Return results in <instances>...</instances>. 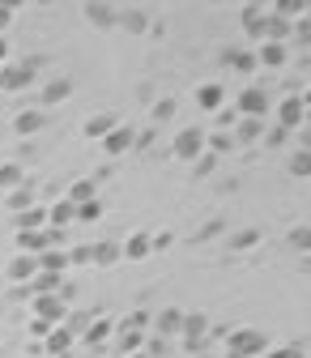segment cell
Segmentation results:
<instances>
[{
	"label": "cell",
	"mask_w": 311,
	"mask_h": 358,
	"mask_svg": "<svg viewBox=\"0 0 311 358\" xmlns=\"http://www.w3.org/2000/svg\"><path fill=\"white\" fill-rule=\"evenodd\" d=\"M264 350H269L264 333H256V329H235V333H231V345H226V358H264Z\"/></svg>",
	"instance_id": "obj_1"
},
{
	"label": "cell",
	"mask_w": 311,
	"mask_h": 358,
	"mask_svg": "<svg viewBox=\"0 0 311 358\" xmlns=\"http://www.w3.org/2000/svg\"><path fill=\"white\" fill-rule=\"evenodd\" d=\"M68 316V307L60 294H34V320H48V324H60Z\"/></svg>",
	"instance_id": "obj_2"
},
{
	"label": "cell",
	"mask_w": 311,
	"mask_h": 358,
	"mask_svg": "<svg viewBox=\"0 0 311 358\" xmlns=\"http://www.w3.org/2000/svg\"><path fill=\"white\" fill-rule=\"evenodd\" d=\"M201 154H205V132H196V128H184L180 137H175V158L196 162Z\"/></svg>",
	"instance_id": "obj_3"
},
{
	"label": "cell",
	"mask_w": 311,
	"mask_h": 358,
	"mask_svg": "<svg viewBox=\"0 0 311 358\" xmlns=\"http://www.w3.org/2000/svg\"><path fill=\"white\" fill-rule=\"evenodd\" d=\"M239 111H243L247 120H264V111H269V94H264L260 85L243 90V94H239Z\"/></svg>",
	"instance_id": "obj_4"
},
{
	"label": "cell",
	"mask_w": 311,
	"mask_h": 358,
	"mask_svg": "<svg viewBox=\"0 0 311 358\" xmlns=\"http://www.w3.org/2000/svg\"><path fill=\"white\" fill-rule=\"evenodd\" d=\"M303 120H307V107H303V99H286V103L277 107V128H282V132H290V128H303Z\"/></svg>",
	"instance_id": "obj_5"
},
{
	"label": "cell",
	"mask_w": 311,
	"mask_h": 358,
	"mask_svg": "<svg viewBox=\"0 0 311 358\" xmlns=\"http://www.w3.org/2000/svg\"><path fill=\"white\" fill-rule=\"evenodd\" d=\"M73 222H77V205H73L68 196L48 209V227H52V231H64V227H73Z\"/></svg>",
	"instance_id": "obj_6"
},
{
	"label": "cell",
	"mask_w": 311,
	"mask_h": 358,
	"mask_svg": "<svg viewBox=\"0 0 311 358\" xmlns=\"http://www.w3.org/2000/svg\"><path fill=\"white\" fill-rule=\"evenodd\" d=\"M38 273H56V278H64V273H68V252H64V248L43 252V256H38Z\"/></svg>",
	"instance_id": "obj_7"
},
{
	"label": "cell",
	"mask_w": 311,
	"mask_h": 358,
	"mask_svg": "<svg viewBox=\"0 0 311 358\" xmlns=\"http://www.w3.org/2000/svg\"><path fill=\"white\" fill-rule=\"evenodd\" d=\"M34 273H38V256H26V252H17V260L9 264V278L22 286V282H34Z\"/></svg>",
	"instance_id": "obj_8"
},
{
	"label": "cell",
	"mask_w": 311,
	"mask_h": 358,
	"mask_svg": "<svg viewBox=\"0 0 311 358\" xmlns=\"http://www.w3.org/2000/svg\"><path fill=\"white\" fill-rule=\"evenodd\" d=\"M128 145H132V128H124V124H115L107 137H103V150H107L111 158H115V154H124Z\"/></svg>",
	"instance_id": "obj_9"
},
{
	"label": "cell",
	"mask_w": 311,
	"mask_h": 358,
	"mask_svg": "<svg viewBox=\"0 0 311 358\" xmlns=\"http://www.w3.org/2000/svg\"><path fill=\"white\" fill-rule=\"evenodd\" d=\"M196 103H201L205 111H222V103H226V90H222L217 81H209V85L196 90Z\"/></svg>",
	"instance_id": "obj_10"
},
{
	"label": "cell",
	"mask_w": 311,
	"mask_h": 358,
	"mask_svg": "<svg viewBox=\"0 0 311 358\" xmlns=\"http://www.w3.org/2000/svg\"><path fill=\"white\" fill-rule=\"evenodd\" d=\"M256 64H264V69H282V64H286V48H282V43H260Z\"/></svg>",
	"instance_id": "obj_11"
},
{
	"label": "cell",
	"mask_w": 311,
	"mask_h": 358,
	"mask_svg": "<svg viewBox=\"0 0 311 358\" xmlns=\"http://www.w3.org/2000/svg\"><path fill=\"white\" fill-rule=\"evenodd\" d=\"M73 345V329H64V324H56L48 337H43V350H48V354H64Z\"/></svg>",
	"instance_id": "obj_12"
},
{
	"label": "cell",
	"mask_w": 311,
	"mask_h": 358,
	"mask_svg": "<svg viewBox=\"0 0 311 358\" xmlns=\"http://www.w3.org/2000/svg\"><path fill=\"white\" fill-rule=\"evenodd\" d=\"M154 252V239L150 235H128V243H124V256L128 260H145Z\"/></svg>",
	"instance_id": "obj_13"
},
{
	"label": "cell",
	"mask_w": 311,
	"mask_h": 358,
	"mask_svg": "<svg viewBox=\"0 0 311 358\" xmlns=\"http://www.w3.org/2000/svg\"><path fill=\"white\" fill-rule=\"evenodd\" d=\"M22 179H26L22 166H17V162H5V166H0V192H17Z\"/></svg>",
	"instance_id": "obj_14"
},
{
	"label": "cell",
	"mask_w": 311,
	"mask_h": 358,
	"mask_svg": "<svg viewBox=\"0 0 311 358\" xmlns=\"http://www.w3.org/2000/svg\"><path fill=\"white\" fill-rule=\"evenodd\" d=\"M43 227H48V213H43V209H22L17 213V231H43Z\"/></svg>",
	"instance_id": "obj_15"
},
{
	"label": "cell",
	"mask_w": 311,
	"mask_h": 358,
	"mask_svg": "<svg viewBox=\"0 0 311 358\" xmlns=\"http://www.w3.org/2000/svg\"><path fill=\"white\" fill-rule=\"evenodd\" d=\"M30 294H60V278L56 273H34Z\"/></svg>",
	"instance_id": "obj_16"
},
{
	"label": "cell",
	"mask_w": 311,
	"mask_h": 358,
	"mask_svg": "<svg viewBox=\"0 0 311 358\" xmlns=\"http://www.w3.org/2000/svg\"><path fill=\"white\" fill-rule=\"evenodd\" d=\"M111 337V320H90V324H85V341H90V345H99V341H107Z\"/></svg>",
	"instance_id": "obj_17"
},
{
	"label": "cell",
	"mask_w": 311,
	"mask_h": 358,
	"mask_svg": "<svg viewBox=\"0 0 311 358\" xmlns=\"http://www.w3.org/2000/svg\"><path fill=\"white\" fill-rule=\"evenodd\" d=\"M13 124H17V132H22V137H30V132H38V128H43V111H22Z\"/></svg>",
	"instance_id": "obj_18"
},
{
	"label": "cell",
	"mask_w": 311,
	"mask_h": 358,
	"mask_svg": "<svg viewBox=\"0 0 311 358\" xmlns=\"http://www.w3.org/2000/svg\"><path fill=\"white\" fill-rule=\"evenodd\" d=\"M30 81H34V73H30L26 64H22V69H9V73H5V90H22V85H30Z\"/></svg>",
	"instance_id": "obj_19"
},
{
	"label": "cell",
	"mask_w": 311,
	"mask_h": 358,
	"mask_svg": "<svg viewBox=\"0 0 311 358\" xmlns=\"http://www.w3.org/2000/svg\"><path fill=\"white\" fill-rule=\"evenodd\" d=\"M111 128H115V120H111V115H99V120L85 124V137H107Z\"/></svg>",
	"instance_id": "obj_20"
},
{
	"label": "cell",
	"mask_w": 311,
	"mask_h": 358,
	"mask_svg": "<svg viewBox=\"0 0 311 358\" xmlns=\"http://www.w3.org/2000/svg\"><path fill=\"white\" fill-rule=\"evenodd\" d=\"M184 329H188V345L196 350V345H201V333H205V316H188Z\"/></svg>",
	"instance_id": "obj_21"
},
{
	"label": "cell",
	"mask_w": 311,
	"mask_h": 358,
	"mask_svg": "<svg viewBox=\"0 0 311 358\" xmlns=\"http://www.w3.org/2000/svg\"><path fill=\"white\" fill-rule=\"evenodd\" d=\"M99 217H103V205H99V201L77 205V222H99Z\"/></svg>",
	"instance_id": "obj_22"
},
{
	"label": "cell",
	"mask_w": 311,
	"mask_h": 358,
	"mask_svg": "<svg viewBox=\"0 0 311 358\" xmlns=\"http://www.w3.org/2000/svg\"><path fill=\"white\" fill-rule=\"evenodd\" d=\"M231 64H235L239 73H252V69H256V56H252V52H231Z\"/></svg>",
	"instance_id": "obj_23"
},
{
	"label": "cell",
	"mask_w": 311,
	"mask_h": 358,
	"mask_svg": "<svg viewBox=\"0 0 311 358\" xmlns=\"http://www.w3.org/2000/svg\"><path fill=\"white\" fill-rule=\"evenodd\" d=\"M141 341H145V337H141L137 329H120V345H124V350H141Z\"/></svg>",
	"instance_id": "obj_24"
},
{
	"label": "cell",
	"mask_w": 311,
	"mask_h": 358,
	"mask_svg": "<svg viewBox=\"0 0 311 358\" xmlns=\"http://www.w3.org/2000/svg\"><path fill=\"white\" fill-rule=\"evenodd\" d=\"M290 171H294V175H311V154H303V150H298V154L290 158Z\"/></svg>",
	"instance_id": "obj_25"
},
{
	"label": "cell",
	"mask_w": 311,
	"mask_h": 358,
	"mask_svg": "<svg viewBox=\"0 0 311 358\" xmlns=\"http://www.w3.org/2000/svg\"><path fill=\"white\" fill-rule=\"evenodd\" d=\"M34 201H30V192H9V209L13 213H22V209H30Z\"/></svg>",
	"instance_id": "obj_26"
},
{
	"label": "cell",
	"mask_w": 311,
	"mask_h": 358,
	"mask_svg": "<svg viewBox=\"0 0 311 358\" xmlns=\"http://www.w3.org/2000/svg\"><path fill=\"white\" fill-rule=\"evenodd\" d=\"M290 243H294V248H303V252H311V227H298V231L290 235Z\"/></svg>",
	"instance_id": "obj_27"
},
{
	"label": "cell",
	"mask_w": 311,
	"mask_h": 358,
	"mask_svg": "<svg viewBox=\"0 0 311 358\" xmlns=\"http://www.w3.org/2000/svg\"><path fill=\"white\" fill-rule=\"evenodd\" d=\"M205 145H209V150H217V154H226V150H231V137H226V132H213Z\"/></svg>",
	"instance_id": "obj_28"
},
{
	"label": "cell",
	"mask_w": 311,
	"mask_h": 358,
	"mask_svg": "<svg viewBox=\"0 0 311 358\" xmlns=\"http://www.w3.org/2000/svg\"><path fill=\"white\" fill-rule=\"evenodd\" d=\"M269 358H307L298 345H277V350H269Z\"/></svg>",
	"instance_id": "obj_29"
},
{
	"label": "cell",
	"mask_w": 311,
	"mask_h": 358,
	"mask_svg": "<svg viewBox=\"0 0 311 358\" xmlns=\"http://www.w3.org/2000/svg\"><path fill=\"white\" fill-rule=\"evenodd\" d=\"M145 324H150V316H145V311H132V316L124 320V329H137V333H141Z\"/></svg>",
	"instance_id": "obj_30"
},
{
	"label": "cell",
	"mask_w": 311,
	"mask_h": 358,
	"mask_svg": "<svg viewBox=\"0 0 311 358\" xmlns=\"http://www.w3.org/2000/svg\"><path fill=\"white\" fill-rule=\"evenodd\" d=\"M180 324H184L180 311H166V316H158V329H180Z\"/></svg>",
	"instance_id": "obj_31"
},
{
	"label": "cell",
	"mask_w": 311,
	"mask_h": 358,
	"mask_svg": "<svg viewBox=\"0 0 311 358\" xmlns=\"http://www.w3.org/2000/svg\"><path fill=\"white\" fill-rule=\"evenodd\" d=\"M68 94V81H52L48 85V103H56V99H64Z\"/></svg>",
	"instance_id": "obj_32"
},
{
	"label": "cell",
	"mask_w": 311,
	"mask_h": 358,
	"mask_svg": "<svg viewBox=\"0 0 311 358\" xmlns=\"http://www.w3.org/2000/svg\"><path fill=\"white\" fill-rule=\"evenodd\" d=\"M30 329H34V337H48V333H52V329H56V324H48V320H34V324H30Z\"/></svg>",
	"instance_id": "obj_33"
},
{
	"label": "cell",
	"mask_w": 311,
	"mask_h": 358,
	"mask_svg": "<svg viewBox=\"0 0 311 358\" xmlns=\"http://www.w3.org/2000/svg\"><path fill=\"white\" fill-rule=\"evenodd\" d=\"M298 145H303V154H311V128H298Z\"/></svg>",
	"instance_id": "obj_34"
},
{
	"label": "cell",
	"mask_w": 311,
	"mask_h": 358,
	"mask_svg": "<svg viewBox=\"0 0 311 358\" xmlns=\"http://www.w3.org/2000/svg\"><path fill=\"white\" fill-rule=\"evenodd\" d=\"M256 243V235L252 231H243V235H235V248H252Z\"/></svg>",
	"instance_id": "obj_35"
},
{
	"label": "cell",
	"mask_w": 311,
	"mask_h": 358,
	"mask_svg": "<svg viewBox=\"0 0 311 358\" xmlns=\"http://www.w3.org/2000/svg\"><path fill=\"white\" fill-rule=\"evenodd\" d=\"M13 22V5H0V30H5Z\"/></svg>",
	"instance_id": "obj_36"
},
{
	"label": "cell",
	"mask_w": 311,
	"mask_h": 358,
	"mask_svg": "<svg viewBox=\"0 0 311 358\" xmlns=\"http://www.w3.org/2000/svg\"><path fill=\"white\" fill-rule=\"evenodd\" d=\"M5 56H9V43H5V34H0V64H5Z\"/></svg>",
	"instance_id": "obj_37"
},
{
	"label": "cell",
	"mask_w": 311,
	"mask_h": 358,
	"mask_svg": "<svg viewBox=\"0 0 311 358\" xmlns=\"http://www.w3.org/2000/svg\"><path fill=\"white\" fill-rule=\"evenodd\" d=\"M298 38H311V22H303V26H298Z\"/></svg>",
	"instance_id": "obj_38"
},
{
	"label": "cell",
	"mask_w": 311,
	"mask_h": 358,
	"mask_svg": "<svg viewBox=\"0 0 311 358\" xmlns=\"http://www.w3.org/2000/svg\"><path fill=\"white\" fill-rule=\"evenodd\" d=\"M0 90H5V69H0Z\"/></svg>",
	"instance_id": "obj_39"
},
{
	"label": "cell",
	"mask_w": 311,
	"mask_h": 358,
	"mask_svg": "<svg viewBox=\"0 0 311 358\" xmlns=\"http://www.w3.org/2000/svg\"><path fill=\"white\" fill-rule=\"evenodd\" d=\"M196 358H209V354H196Z\"/></svg>",
	"instance_id": "obj_40"
},
{
	"label": "cell",
	"mask_w": 311,
	"mask_h": 358,
	"mask_svg": "<svg viewBox=\"0 0 311 358\" xmlns=\"http://www.w3.org/2000/svg\"><path fill=\"white\" fill-rule=\"evenodd\" d=\"M307 13H311V5H307Z\"/></svg>",
	"instance_id": "obj_41"
}]
</instances>
